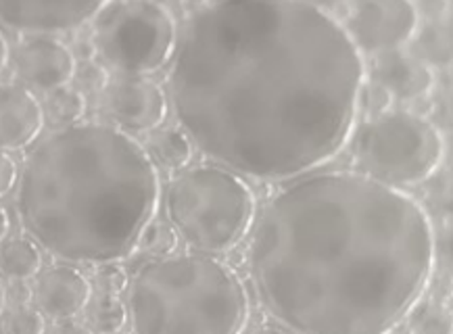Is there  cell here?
<instances>
[{
	"mask_svg": "<svg viewBox=\"0 0 453 334\" xmlns=\"http://www.w3.org/2000/svg\"><path fill=\"white\" fill-rule=\"evenodd\" d=\"M420 13L414 0H353L345 30L359 53L385 55L414 40Z\"/></svg>",
	"mask_w": 453,
	"mask_h": 334,
	"instance_id": "ba28073f",
	"label": "cell"
},
{
	"mask_svg": "<svg viewBox=\"0 0 453 334\" xmlns=\"http://www.w3.org/2000/svg\"><path fill=\"white\" fill-rule=\"evenodd\" d=\"M15 76L30 90L49 92L72 84L78 69L73 50L57 36H30L17 46Z\"/></svg>",
	"mask_w": 453,
	"mask_h": 334,
	"instance_id": "8fae6325",
	"label": "cell"
},
{
	"mask_svg": "<svg viewBox=\"0 0 453 334\" xmlns=\"http://www.w3.org/2000/svg\"><path fill=\"white\" fill-rule=\"evenodd\" d=\"M172 11L155 0H113L95 19L92 40L98 57L121 76H153L178 49Z\"/></svg>",
	"mask_w": 453,
	"mask_h": 334,
	"instance_id": "52a82bcc",
	"label": "cell"
},
{
	"mask_svg": "<svg viewBox=\"0 0 453 334\" xmlns=\"http://www.w3.org/2000/svg\"><path fill=\"white\" fill-rule=\"evenodd\" d=\"M167 222L195 253L226 255L251 234L257 199L242 176L218 163L186 167L165 190Z\"/></svg>",
	"mask_w": 453,
	"mask_h": 334,
	"instance_id": "5b68a950",
	"label": "cell"
},
{
	"mask_svg": "<svg viewBox=\"0 0 453 334\" xmlns=\"http://www.w3.org/2000/svg\"><path fill=\"white\" fill-rule=\"evenodd\" d=\"M127 301L132 334H245L251 318L241 276L203 253L150 259Z\"/></svg>",
	"mask_w": 453,
	"mask_h": 334,
	"instance_id": "277c9868",
	"label": "cell"
},
{
	"mask_svg": "<svg viewBox=\"0 0 453 334\" xmlns=\"http://www.w3.org/2000/svg\"><path fill=\"white\" fill-rule=\"evenodd\" d=\"M428 119L441 134L453 136V84H443L434 92Z\"/></svg>",
	"mask_w": 453,
	"mask_h": 334,
	"instance_id": "d4e9b609",
	"label": "cell"
},
{
	"mask_svg": "<svg viewBox=\"0 0 453 334\" xmlns=\"http://www.w3.org/2000/svg\"><path fill=\"white\" fill-rule=\"evenodd\" d=\"M130 318L127 305L115 295H98L90 305L88 322L96 334H118Z\"/></svg>",
	"mask_w": 453,
	"mask_h": 334,
	"instance_id": "44dd1931",
	"label": "cell"
},
{
	"mask_svg": "<svg viewBox=\"0 0 453 334\" xmlns=\"http://www.w3.org/2000/svg\"><path fill=\"white\" fill-rule=\"evenodd\" d=\"M46 99V115L59 128L82 124L86 115V95L72 84L49 92Z\"/></svg>",
	"mask_w": 453,
	"mask_h": 334,
	"instance_id": "ac0fdd59",
	"label": "cell"
},
{
	"mask_svg": "<svg viewBox=\"0 0 453 334\" xmlns=\"http://www.w3.org/2000/svg\"><path fill=\"white\" fill-rule=\"evenodd\" d=\"M247 334H293V332H288L287 328H282V326H270V324H264V326L253 328V330H249Z\"/></svg>",
	"mask_w": 453,
	"mask_h": 334,
	"instance_id": "836d02e7",
	"label": "cell"
},
{
	"mask_svg": "<svg viewBox=\"0 0 453 334\" xmlns=\"http://www.w3.org/2000/svg\"><path fill=\"white\" fill-rule=\"evenodd\" d=\"M393 101L395 99L391 92H388L382 84L372 80V82L364 84L362 95H359V111H364L368 119L380 118V115L391 111Z\"/></svg>",
	"mask_w": 453,
	"mask_h": 334,
	"instance_id": "cb8c5ba5",
	"label": "cell"
},
{
	"mask_svg": "<svg viewBox=\"0 0 453 334\" xmlns=\"http://www.w3.org/2000/svg\"><path fill=\"white\" fill-rule=\"evenodd\" d=\"M437 263L443 272L453 280V220H447L437 234Z\"/></svg>",
	"mask_w": 453,
	"mask_h": 334,
	"instance_id": "83f0119b",
	"label": "cell"
},
{
	"mask_svg": "<svg viewBox=\"0 0 453 334\" xmlns=\"http://www.w3.org/2000/svg\"><path fill=\"white\" fill-rule=\"evenodd\" d=\"M365 84L345 26L305 0H213L186 21L167 76L195 148L253 180L311 174L351 142Z\"/></svg>",
	"mask_w": 453,
	"mask_h": 334,
	"instance_id": "6da1fadb",
	"label": "cell"
},
{
	"mask_svg": "<svg viewBox=\"0 0 453 334\" xmlns=\"http://www.w3.org/2000/svg\"><path fill=\"white\" fill-rule=\"evenodd\" d=\"M408 320L410 334H453V312L447 301L422 299Z\"/></svg>",
	"mask_w": 453,
	"mask_h": 334,
	"instance_id": "d6986e66",
	"label": "cell"
},
{
	"mask_svg": "<svg viewBox=\"0 0 453 334\" xmlns=\"http://www.w3.org/2000/svg\"><path fill=\"white\" fill-rule=\"evenodd\" d=\"M46 113L21 84L0 82V151H21L42 134Z\"/></svg>",
	"mask_w": 453,
	"mask_h": 334,
	"instance_id": "7c38bea8",
	"label": "cell"
},
{
	"mask_svg": "<svg viewBox=\"0 0 453 334\" xmlns=\"http://www.w3.org/2000/svg\"><path fill=\"white\" fill-rule=\"evenodd\" d=\"M447 305H449V309L453 312V292L449 295V299H447Z\"/></svg>",
	"mask_w": 453,
	"mask_h": 334,
	"instance_id": "ab89813d",
	"label": "cell"
},
{
	"mask_svg": "<svg viewBox=\"0 0 453 334\" xmlns=\"http://www.w3.org/2000/svg\"><path fill=\"white\" fill-rule=\"evenodd\" d=\"M103 113L127 134H153L165 124L170 96L155 80L124 76L103 92Z\"/></svg>",
	"mask_w": 453,
	"mask_h": 334,
	"instance_id": "9c48e42d",
	"label": "cell"
},
{
	"mask_svg": "<svg viewBox=\"0 0 453 334\" xmlns=\"http://www.w3.org/2000/svg\"><path fill=\"white\" fill-rule=\"evenodd\" d=\"M19 180V170H17L15 159L7 151H0V197L9 194Z\"/></svg>",
	"mask_w": 453,
	"mask_h": 334,
	"instance_id": "f1b7e54d",
	"label": "cell"
},
{
	"mask_svg": "<svg viewBox=\"0 0 453 334\" xmlns=\"http://www.w3.org/2000/svg\"><path fill=\"white\" fill-rule=\"evenodd\" d=\"M155 3H159V4H164L165 9H170V7H178V4H182L184 0H155Z\"/></svg>",
	"mask_w": 453,
	"mask_h": 334,
	"instance_id": "74e56055",
	"label": "cell"
},
{
	"mask_svg": "<svg viewBox=\"0 0 453 334\" xmlns=\"http://www.w3.org/2000/svg\"><path fill=\"white\" fill-rule=\"evenodd\" d=\"M161 201L147 147L111 124H75L27 153L15 207L40 249L78 266L124 262L141 247Z\"/></svg>",
	"mask_w": 453,
	"mask_h": 334,
	"instance_id": "3957f363",
	"label": "cell"
},
{
	"mask_svg": "<svg viewBox=\"0 0 453 334\" xmlns=\"http://www.w3.org/2000/svg\"><path fill=\"white\" fill-rule=\"evenodd\" d=\"M305 3H310V4H313V7H318V9L330 11V9L341 7V4L353 3V0H305Z\"/></svg>",
	"mask_w": 453,
	"mask_h": 334,
	"instance_id": "d6a6232c",
	"label": "cell"
},
{
	"mask_svg": "<svg viewBox=\"0 0 453 334\" xmlns=\"http://www.w3.org/2000/svg\"><path fill=\"white\" fill-rule=\"evenodd\" d=\"M147 151L157 165L170 171H182L193 161L195 145L180 125H170V128L161 125L150 134Z\"/></svg>",
	"mask_w": 453,
	"mask_h": 334,
	"instance_id": "e0dca14e",
	"label": "cell"
},
{
	"mask_svg": "<svg viewBox=\"0 0 453 334\" xmlns=\"http://www.w3.org/2000/svg\"><path fill=\"white\" fill-rule=\"evenodd\" d=\"M431 213L405 190L351 170L290 180L255 220L249 274L293 334H388L437 268Z\"/></svg>",
	"mask_w": 453,
	"mask_h": 334,
	"instance_id": "7a4b0ae2",
	"label": "cell"
},
{
	"mask_svg": "<svg viewBox=\"0 0 453 334\" xmlns=\"http://www.w3.org/2000/svg\"><path fill=\"white\" fill-rule=\"evenodd\" d=\"M178 247L180 234L176 232V228H173L170 222L153 220L149 224V228L144 230L138 249H142L144 253H149V255L153 257H170L176 255Z\"/></svg>",
	"mask_w": 453,
	"mask_h": 334,
	"instance_id": "7402d4cb",
	"label": "cell"
},
{
	"mask_svg": "<svg viewBox=\"0 0 453 334\" xmlns=\"http://www.w3.org/2000/svg\"><path fill=\"white\" fill-rule=\"evenodd\" d=\"M92 285L72 266H52L38 276L34 286V301L46 318L72 320L88 307Z\"/></svg>",
	"mask_w": 453,
	"mask_h": 334,
	"instance_id": "4fadbf2b",
	"label": "cell"
},
{
	"mask_svg": "<svg viewBox=\"0 0 453 334\" xmlns=\"http://www.w3.org/2000/svg\"><path fill=\"white\" fill-rule=\"evenodd\" d=\"M50 334H96L92 328L84 324H75V322H65V324L57 326Z\"/></svg>",
	"mask_w": 453,
	"mask_h": 334,
	"instance_id": "1f68e13d",
	"label": "cell"
},
{
	"mask_svg": "<svg viewBox=\"0 0 453 334\" xmlns=\"http://www.w3.org/2000/svg\"><path fill=\"white\" fill-rule=\"evenodd\" d=\"M410 53L426 63L431 69L453 67V21L428 19L418 27L414 40L410 42Z\"/></svg>",
	"mask_w": 453,
	"mask_h": 334,
	"instance_id": "9a60e30c",
	"label": "cell"
},
{
	"mask_svg": "<svg viewBox=\"0 0 453 334\" xmlns=\"http://www.w3.org/2000/svg\"><path fill=\"white\" fill-rule=\"evenodd\" d=\"M44 314L30 305H13L0 318V334H44Z\"/></svg>",
	"mask_w": 453,
	"mask_h": 334,
	"instance_id": "603a6c76",
	"label": "cell"
},
{
	"mask_svg": "<svg viewBox=\"0 0 453 334\" xmlns=\"http://www.w3.org/2000/svg\"><path fill=\"white\" fill-rule=\"evenodd\" d=\"M75 82L82 92H92V95H103L104 90L111 84V76H109V69L103 63L95 61H84L82 65L75 69Z\"/></svg>",
	"mask_w": 453,
	"mask_h": 334,
	"instance_id": "484cf974",
	"label": "cell"
},
{
	"mask_svg": "<svg viewBox=\"0 0 453 334\" xmlns=\"http://www.w3.org/2000/svg\"><path fill=\"white\" fill-rule=\"evenodd\" d=\"M113 0H0V23L32 36H57L95 21Z\"/></svg>",
	"mask_w": 453,
	"mask_h": 334,
	"instance_id": "30bf717a",
	"label": "cell"
},
{
	"mask_svg": "<svg viewBox=\"0 0 453 334\" xmlns=\"http://www.w3.org/2000/svg\"><path fill=\"white\" fill-rule=\"evenodd\" d=\"M424 207L443 220H453V165H441L434 174L422 184Z\"/></svg>",
	"mask_w": 453,
	"mask_h": 334,
	"instance_id": "ffe728a7",
	"label": "cell"
},
{
	"mask_svg": "<svg viewBox=\"0 0 453 334\" xmlns=\"http://www.w3.org/2000/svg\"><path fill=\"white\" fill-rule=\"evenodd\" d=\"M359 174L408 190L422 186L443 165L445 138L431 119L411 111H388L365 119L351 136Z\"/></svg>",
	"mask_w": 453,
	"mask_h": 334,
	"instance_id": "8992f818",
	"label": "cell"
},
{
	"mask_svg": "<svg viewBox=\"0 0 453 334\" xmlns=\"http://www.w3.org/2000/svg\"><path fill=\"white\" fill-rule=\"evenodd\" d=\"M42 269V253L30 236H13L0 245V276L11 282L32 280Z\"/></svg>",
	"mask_w": 453,
	"mask_h": 334,
	"instance_id": "2e32d148",
	"label": "cell"
},
{
	"mask_svg": "<svg viewBox=\"0 0 453 334\" xmlns=\"http://www.w3.org/2000/svg\"><path fill=\"white\" fill-rule=\"evenodd\" d=\"M118 334H127V332H124V330H121V332H118Z\"/></svg>",
	"mask_w": 453,
	"mask_h": 334,
	"instance_id": "60d3db41",
	"label": "cell"
},
{
	"mask_svg": "<svg viewBox=\"0 0 453 334\" xmlns=\"http://www.w3.org/2000/svg\"><path fill=\"white\" fill-rule=\"evenodd\" d=\"M372 80L385 86L393 99L402 102L422 101L434 90V69L403 50L376 57Z\"/></svg>",
	"mask_w": 453,
	"mask_h": 334,
	"instance_id": "5bb4252c",
	"label": "cell"
},
{
	"mask_svg": "<svg viewBox=\"0 0 453 334\" xmlns=\"http://www.w3.org/2000/svg\"><path fill=\"white\" fill-rule=\"evenodd\" d=\"M447 4H449V19L453 21V0H447Z\"/></svg>",
	"mask_w": 453,
	"mask_h": 334,
	"instance_id": "f35d334b",
	"label": "cell"
},
{
	"mask_svg": "<svg viewBox=\"0 0 453 334\" xmlns=\"http://www.w3.org/2000/svg\"><path fill=\"white\" fill-rule=\"evenodd\" d=\"M9 63V44H7V38L3 36V32H0V73H3V69L7 67Z\"/></svg>",
	"mask_w": 453,
	"mask_h": 334,
	"instance_id": "d590c367",
	"label": "cell"
},
{
	"mask_svg": "<svg viewBox=\"0 0 453 334\" xmlns=\"http://www.w3.org/2000/svg\"><path fill=\"white\" fill-rule=\"evenodd\" d=\"M9 226H11V222H9L7 211H4V207L0 205V245H3V243H4V239H7V234H9Z\"/></svg>",
	"mask_w": 453,
	"mask_h": 334,
	"instance_id": "e575fe53",
	"label": "cell"
},
{
	"mask_svg": "<svg viewBox=\"0 0 453 334\" xmlns=\"http://www.w3.org/2000/svg\"><path fill=\"white\" fill-rule=\"evenodd\" d=\"M32 297H34V291L26 285V282L23 280L11 282V286L7 289V301H11L13 305H30Z\"/></svg>",
	"mask_w": 453,
	"mask_h": 334,
	"instance_id": "4dcf8cb0",
	"label": "cell"
},
{
	"mask_svg": "<svg viewBox=\"0 0 453 334\" xmlns=\"http://www.w3.org/2000/svg\"><path fill=\"white\" fill-rule=\"evenodd\" d=\"M416 7L420 17H424V21L443 19L445 15H449V4H447V0H420V3H416Z\"/></svg>",
	"mask_w": 453,
	"mask_h": 334,
	"instance_id": "f546056e",
	"label": "cell"
},
{
	"mask_svg": "<svg viewBox=\"0 0 453 334\" xmlns=\"http://www.w3.org/2000/svg\"><path fill=\"white\" fill-rule=\"evenodd\" d=\"M95 285L101 295H115L119 297L127 289L130 280H127L126 269L118 263H107L101 266L95 274Z\"/></svg>",
	"mask_w": 453,
	"mask_h": 334,
	"instance_id": "4316f807",
	"label": "cell"
},
{
	"mask_svg": "<svg viewBox=\"0 0 453 334\" xmlns=\"http://www.w3.org/2000/svg\"><path fill=\"white\" fill-rule=\"evenodd\" d=\"M4 307H7V286H4L3 278H0V318H3Z\"/></svg>",
	"mask_w": 453,
	"mask_h": 334,
	"instance_id": "8d00e7d4",
	"label": "cell"
}]
</instances>
